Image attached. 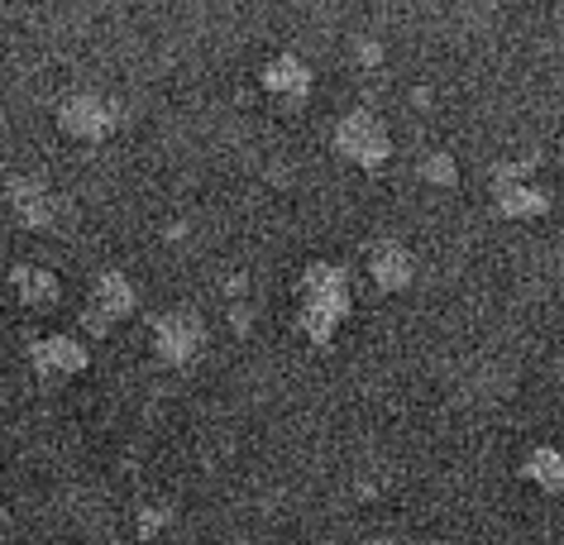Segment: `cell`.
Returning <instances> with one entry per match:
<instances>
[{
    "label": "cell",
    "instance_id": "cell-1",
    "mask_svg": "<svg viewBox=\"0 0 564 545\" xmlns=\"http://www.w3.org/2000/svg\"><path fill=\"white\" fill-rule=\"evenodd\" d=\"M355 312V292H349V273L340 263H312L297 283V330L316 349L335 340V330L345 326V316Z\"/></svg>",
    "mask_w": 564,
    "mask_h": 545
},
{
    "label": "cell",
    "instance_id": "cell-2",
    "mask_svg": "<svg viewBox=\"0 0 564 545\" xmlns=\"http://www.w3.org/2000/svg\"><path fill=\"white\" fill-rule=\"evenodd\" d=\"M206 340H210L206 316L192 312V306H173V312H163L159 320H153V335H149L153 359L167 363V369H192V363L206 355Z\"/></svg>",
    "mask_w": 564,
    "mask_h": 545
},
{
    "label": "cell",
    "instance_id": "cell-3",
    "mask_svg": "<svg viewBox=\"0 0 564 545\" xmlns=\"http://www.w3.org/2000/svg\"><path fill=\"white\" fill-rule=\"evenodd\" d=\"M335 153L349 159L364 173H378L388 159H392V134H388V120L378 116V110L359 106L349 110V116L335 124Z\"/></svg>",
    "mask_w": 564,
    "mask_h": 545
},
{
    "label": "cell",
    "instance_id": "cell-4",
    "mask_svg": "<svg viewBox=\"0 0 564 545\" xmlns=\"http://www.w3.org/2000/svg\"><path fill=\"white\" fill-rule=\"evenodd\" d=\"M535 177V163H502L492 167V206L507 220H541L550 216V192Z\"/></svg>",
    "mask_w": 564,
    "mask_h": 545
},
{
    "label": "cell",
    "instance_id": "cell-5",
    "mask_svg": "<svg viewBox=\"0 0 564 545\" xmlns=\"http://www.w3.org/2000/svg\"><path fill=\"white\" fill-rule=\"evenodd\" d=\"M58 130L67 139H82V144H101L120 130V106L101 91H73L58 106Z\"/></svg>",
    "mask_w": 564,
    "mask_h": 545
},
{
    "label": "cell",
    "instance_id": "cell-6",
    "mask_svg": "<svg viewBox=\"0 0 564 545\" xmlns=\"http://www.w3.org/2000/svg\"><path fill=\"white\" fill-rule=\"evenodd\" d=\"M134 306H139L134 283L124 273L110 269V273L96 277L91 292H87V306H82V330H87V335H110L120 320L134 316Z\"/></svg>",
    "mask_w": 564,
    "mask_h": 545
},
{
    "label": "cell",
    "instance_id": "cell-7",
    "mask_svg": "<svg viewBox=\"0 0 564 545\" xmlns=\"http://www.w3.org/2000/svg\"><path fill=\"white\" fill-rule=\"evenodd\" d=\"M6 201H10V211H15V220H20L24 230H58L63 226V211H67V201L53 192V182L39 177V173L10 177Z\"/></svg>",
    "mask_w": 564,
    "mask_h": 545
},
{
    "label": "cell",
    "instance_id": "cell-8",
    "mask_svg": "<svg viewBox=\"0 0 564 545\" xmlns=\"http://www.w3.org/2000/svg\"><path fill=\"white\" fill-rule=\"evenodd\" d=\"M30 363H34L39 383H67L91 369V349L77 335H39L30 345Z\"/></svg>",
    "mask_w": 564,
    "mask_h": 545
},
{
    "label": "cell",
    "instance_id": "cell-9",
    "mask_svg": "<svg viewBox=\"0 0 564 545\" xmlns=\"http://www.w3.org/2000/svg\"><path fill=\"white\" fill-rule=\"evenodd\" d=\"M364 259H369V277H373V287H378V292L398 297V292L412 287L416 259H412V249H406L402 240H373Z\"/></svg>",
    "mask_w": 564,
    "mask_h": 545
},
{
    "label": "cell",
    "instance_id": "cell-10",
    "mask_svg": "<svg viewBox=\"0 0 564 545\" xmlns=\"http://www.w3.org/2000/svg\"><path fill=\"white\" fill-rule=\"evenodd\" d=\"M259 81H263V91L273 96L278 106H302L306 96H312V67H306L302 58H292V53H278V58H268Z\"/></svg>",
    "mask_w": 564,
    "mask_h": 545
},
{
    "label": "cell",
    "instance_id": "cell-11",
    "mask_svg": "<svg viewBox=\"0 0 564 545\" xmlns=\"http://www.w3.org/2000/svg\"><path fill=\"white\" fill-rule=\"evenodd\" d=\"M10 292H15V302L30 306V312H53V306L63 302L58 273L44 269V263H20V269L10 273Z\"/></svg>",
    "mask_w": 564,
    "mask_h": 545
},
{
    "label": "cell",
    "instance_id": "cell-12",
    "mask_svg": "<svg viewBox=\"0 0 564 545\" xmlns=\"http://www.w3.org/2000/svg\"><path fill=\"white\" fill-rule=\"evenodd\" d=\"M521 473H527L541 493H564V450H555V445H535L527 455V465H521Z\"/></svg>",
    "mask_w": 564,
    "mask_h": 545
},
{
    "label": "cell",
    "instance_id": "cell-13",
    "mask_svg": "<svg viewBox=\"0 0 564 545\" xmlns=\"http://www.w3.org/2000/svg\"><path fill=\"white\" fill-rule=\"evenodd\" d=\"M421 177H426L431 187H455V182H459V163L449 159V153H426V159H421Z\"/></svg>",
    "mask_w": 564,
    "mask_h": 545
},
{
    "label": "cell",
    "instance_id": "cell-14",
    "mask_svg": "<svg viewBox=\"0 0 564 545\" xmlns=\"http://www.w3.org/2000/svg\"><path fill=\"white\" fill-rule=\"evenodd\" d=\"M167 522H173V512H167V508H144V512H139V536H159Z\"/></svg>",
    "mask_w": 564,
    "mask_h": 545
},
{
    "label": "cell",
    "instance_id": "cell-15",
    "mask_svg": "<svg viewBox=\"0 0 564 545\" xmlns=\"http://www.w3.org/2000/svg\"><path fill=\"white\" fill-rule=\"evenodd\" d=\"M6 531H10V512L0 508V536H6Z\"/></svg>",
    "mask_w": 564,
    "mask_h": 545
}]
</instances>
